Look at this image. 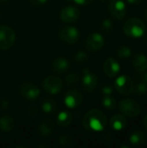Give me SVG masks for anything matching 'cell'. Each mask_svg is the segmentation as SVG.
<instances>
[{
	"mask_svg": "<svg viewBox=\"0 0 147 148\" xmlns=\"http://www.w3.org/2000/svg\"><path fill=\"white\" fill-rule=\"evenodd\" d=\"M133 80L126 75H122L117 77L114 82V88L118 93L122 95H130L133 93L134 89Z\"/></svg>",
	"mask_w": 147,
	"mask_h": 148,
	"instance_id": "4",
	"label": "cell"
},
{
	"mask_svg": "<svg viewBox=\"0 0 147 148\" xmlns=\"http://www.w3.org/2000/svg\"><path fill=\"white\" fill-rule=\"evenodd\" d=\"M59 144L62 147H69L72 145V139L68 135H62L59 138Z\"/></svg>",
	"mask_w": 147,
	"mask_h": 148,
	"instance_id": "29",
	"label": "cell"
},
{
	"mask_svg": "<svg viewBox=\"0 0 147 148\" xmlns=\"http://www.w3.org/2000/svg\"><path fill=\"white\" fill-rule=\"evenodd\" d=\"M101 104L103 108H105L107 110H113L116 108L117 101L114 97L112 95H105L101 100Z\"/></svg>",
	"mask_w": 147,
	"mask_h": 148,
	"instance_id": "23",
	"label": "cell"
},
{
	"mask_svg": "<svg viewBox=\"0 0 147 148\" xmlns=\"http://www.w3.org/2000/svg\"><path fill=\"white\" fill-rule=\"evenodd\" d=\"M51 69L55 73L63 74L69 69V62L65 57H57L52 62Z\"/></svg>",
	"mask_w": 147,
	"mask_h": 148,
	"instance_id": "17",
	"label": "cell"
},
{
	"mask_svg": "<svg viewBox=\"0 0 147 148\" xmlns=\"http://www.w3.org/2000/svg\"><path fill=\"white\" fill-rule=\"evenodd\" d=\"M133 93H135V95H139V96H142V95H146L147 83L140 81L139 83H137L136 85H134Z\"/></svg>",
	"mask_w": 147,
	"mask_h": 148,
	"instance_id": "25",
	"label": "cell"
},
{
	"mask_svg": "<svg viewBox=\"0 0 147 148\" xmlns=\"http://www.w3.org/2000/svg\"><path fill=\"white\" fill-rule=\"evenodd\" d=\"M55 129V122L50 119L42 121L37 127V134L42 137L49 136Z\"/></svg>",
	"mask_w": 147,
	"mask_h": 148,
	"instance_id": "16",
	"label": "cell"
},
{
	"mask_svg": "<svg viewBox=\"0 0 147 148\" xmlns=\"http://www.w3.org/2000/svg\"><path fill=\"white\" fill-rule=\"evenodd\" d=\"M101 29L106 33H110L113 29V23L110 19H104L101 23Z\"/></svg>",
	"mask_w": 147,
	"mask_h": 148,
	"instance_id": "26",
	"label": "cell"
},
{
	"mask_svg": "<svg viewBox=\"0 0 147 148\" xmlns=\"http://www.w3.org/2000/svg\"><path fill=\"white\" fill-rule=\"evenodd\" d=\"M88 60V56L84 51H79L75 55V61L78 63H84Z\"/></svg>",
	"mask_w": 147,
	"mask_h": 148,
	"instance_id": "27",
	"label": "cell"
},
{
	"mask_svg": "<svg viewBox=\"0 0 147 148\" xmlns=\"http://www.w3.org/2000/svg\"><path fill=\"white\" fill-rule=\"evenodd\" d=\"M141 74L139 75H137V78L138 80L141 81V82H144L147 83V72L146 71H143V72H140Z\"/></svg>",
	"mask_w": 147,
	"mask_h": 148,
	"instance_id": "32",
	"label": "cell"
},
{
	"mask_svg": "<svg viewBox=\"0 0 147 148\" xmlns=\"http://www.w3.org/2000/svg\"><path fill=\"white\" fill-rule=\"evenodd\" d=\"M144 16H145V18H146V20L147 21V8L145 10V12H144Z\"/></svg>",
	"mask_w": 147,
	"mask_h": 148,
	"instance_id": "37",
	"label": "cell"
},
{
	"mask_svg": "<svg viewBox=\"0 0 147 148\" xmlns=\"http://www.w3.org/2000/svg\"><path fill=\"white\" fill-rule=\"evenodd\" d=\"M101 92L104 95H112L113 93V88L111 85H104L101 88Z\"/></svg>",
	"mask_w": 147,
	"mask_h": 148,
	"instance_id": "30",
	"label": "cell"
},
{
	"mask_svg": "<svg viewBox=\"0 0 147 148\" xmlns=\"http://www.w3.org/2000/svg\"><path fill=\"white\" fill-rule=\"evenodd\" d=\"M80 10L75 6H66L60 12V18L64 23H75L80 17Z\"/></svg>",
	"mask_w": 147,
	"mask_h": 148,
	"instance_id": "14",
	"label": "cell"
},
{
	"mask_svg": "<svg viewBox=\"0 0 147 148\" xmlns=\"http://www.w3.org/2000/svg\"><path fill=\"white\" fill-rule=\"evenodd\" d=\"M146 134L142 131H135L129 137V141L133 146L144 145L146 142Z\"/></svg>",
	"mask_w": 147,
	"mask_h": 148,
	"instance_id": "20",
	"label": "cell"
},
{
	"mask_svg": "<svg viewBox=\"0 0 147 148\" xmlns=\"http://www.w3.org/2000/svg\"><path fill=\"white\" fill-rule=\"evenodd\" d=\"M133 66L139 73L147 69V56L142 53L137 54L133 60Z\"/></svg>",
	"mask_w": 147,
	"mask_h": 148,
	"instance_id": "18",
	"label": "cell"
},
{
	"mask_svg": "<svg viewBox=\"0 0 147 148\" xmlns=\"http://www.w3.org/2000/svg\"><path fill=\"white\" fill-rule=\"evenodd\" d=\"M20 95L27 101H35L40 95V89L32 83H23L19 88Z\"/></svg>",
	"mask_w": 147,
	"mask_h": 148,
	"instance_id": "12",
	"label": "cell"
},
{
	"mask_svg": "<svg viewBox=\"0 0 147 148\" xmlns=\"http://www.w3.org/2000/svg\"><path fill=\"white\" fill-rule=\"evenodd\" d=\"M105 45V39L100 33L94 32L90 34L86 39V47L92 52H97L101 50Z\"/></svg>",
	"mask_w": 147,
	"mask_h": 148,
	"instance_id": "11",
	"label": "cell"
},
{
	"mask_svg": "<svg viewBox=\"0 0 147 148\" xmlns=\"http://www.w3.org/2000/svg\"><path fill=\"white\" fill-rule=\"evenodd\" d=\"M101 1H106V0H101Z\"/></svg>",
	"mask_w": 147,
	"mask_h": 148,
	"instance_id": "39",
	"label": "cell"
},
{
	"mask_svg": "<svg viewBox=\"0 0 147 148\" xmlns=\"http://www.w3.org/2000/svg\"><path fill=\"white\" fill-rule=\"evenodd\" d=\"M126 2L132 5H139L143 3V0H126Z\"/></svg>",
	"mask_w": 147,
	"mask_h": 148,
	"instance_id": "34",
	"label": "cell"
},
{
	"mask_svg": "<svg viewBox=\"0 0 147 148\" xmlns=\"http://www.w3.org/2000/svg\"><path fill=\"white\" fill-rule=\"evenodd\" d=\"M119 110L124 116L134 118L140 114L141 106L133 99H123L119 103Z\"/></svg>",
	"mask_w": 147,
	"mask_h": 148,
	"instance_id": "3",
	"label": "cell"
},
{
	"mask_svg": "<svg viewBox=\"0 0 147 148\" xmlns=\"http://www.w3.org/2000/svg\"><path fill=\"white\" fill-rule=\"evenodd\" d=\"M72 114L68 111L60 112L56 116V123L62 127H67L72 122Z\"/></svg>",
	"mask_w": 147,
	"mask_h": 148,
	"instance_id": "21",
	"label": "cell"
},
{
	"mask_svg": "<svg viewBox=\"0 0 147 148\" xmlns=\"http://www.w3.org/2000/svg\"><path fill=\"white\" fill-rule=\"evenodd\" d=\"M79 79H80L79 75H77L76 73H70L66 77V82L68 85H73V84H75L76 82H78Z\"/></svg>",
	"mask_w": 147,
	"mask_h": 148,
	"instance_id": "28",
	"label": "cell"
},
{
	"mask_svg": "<svg viewBox=\"0 0 147 148\" xmlns=\"http://www.w3.org/2000/svg\"><path fill=\"white\" fill-rule=\"evenodd\" d=\"M128 124L127 119L123 114H114L109 121V126L115 131H121L126 127Z\"/></svg>",
	"mask_w": 147,
	"mask_h": 148,
	"instance_id": "15",
	"label": "cell"
},
{
	"mask_svg": "<svg viewBox=\"0 0 147 148\" xmlns=\"http://www.w3.org/2000/svg\"><path fill=\"white\" fill-rule=\"evenodd\" d=\"M16 42L14 29L7 25H0V49L5 50L13 46Z\"/></svg>",
	"mask_w": 147,
	"mask_h": 148,
	"instance_id": "5",
	"label": "cell"
},
{
	"mask_svg": "<svg viewBox=\"0 0 147 148\" xmlns=\"http://www.w3.org/2000/svg\"><path fill=\"white\" fill-rule=\"evenodd\" d=\"M43 89L50 95H57L62 89V81L55 75L46 77L42 82Z\"/></svg>",
	"mask_w": 147,
	"mask_h": 148,
	"instance_id": "8",
	"label": "cell"
},
{
	"mask_svg": "<svg viewBox=\"0 0 147 148\" xmlns=\"http://www.w3.org/2000/svg\"><path fill=\"white\" fill-rule=\"evenodd\" d=\"M67 1H71V0H67Z\"/></svg>",
	"mask_w": 147,
	"mask_h": 148,
	"instance_id": "40",
	"label": "cell"
},
{
	"mask_svg": "<svg viewBox=\"0 0 147 148\" xmlns=\"http://www.w3.org/2000/svg\"><path fill=\"white\" fill-rule=\"evenodd\" d=\"M59 39L67 43V44H74L78 42L80 38L79 29L73 26H66L62 28L58 32Z\"/></svg>",
	"mask_w": 147,
	"mask_h": 148,
	"instance_id": "6",
	"label": "cell"
},
{
	"mask_svg": "<svg viewBox=\"0 0 147 148\" xmlns=\"http://www.w3.org/2000/svg\"><path fill=\"white\" fill-rule=\"evenodd\" d=\"M42 109L47 114H53L57 111V104L54 99H46L42 103Z\"/></svg>",
	"mask_w": 147,
	"mask_h": 148,
	"instance_id": "22",
	"label": "cell"
},
{
	"mask_svg": "<svg viewBox=\"0 0 147 148\" xmlns=\"http://www.w3.org/2000/svg\"><path fill=\"white\" fill-rule=\"evenodd\" d=\"M103 70H104L105 75L107 77L113 78V77H116L120 74V63L118 62V61L115 58H113L112 56H109L104 62Z\"/></svg>",
	"mask_w": 147,
	"mask_h": 148,
	"instance_id": "13",
	"label": "cell"
},
{
	"mask_svg": "<svg viewBox=\"0 0 147 148\" xmlns=\"http://www.w3.org/2000/svg\"><path fill=\"white\" fill-rule=\"evenodd\" d=\"M146 31V23L138 17H131L127 19L123 25V32L131 38H140Z\"/></svg>",
	"mask_w": 147,
	"mask_h": 148,
	"instance_id": "2",
	"label": "cell"
},
{
	"mask_svg": "<svg viewBox=\"0 0 147 148\" xmlns=\"http://www.w3.org/2000/svg\"><path fill=\"white\" fill-rule=\"evenodd\" d=\"M1 106H2V108H3V107H4V108H8V106H9V104H8V102H7V101H2V102H1Z\"/></svg>",
	"mask_w": 147,
	"mask_h": 148,
	"instance_id": "36",
	"label": "cell"
},
{
	"mask_svg": "<svg viewBox=\"0 0 147 148\" xmlns=\"http://www.w3.org/2000/svg\"><path fill=\"white\" fill-rule=\"evenodd\" d=\"M117 56H118L119 58H120L122 60L128 59L132 56V49L128 46L122 45V46L118 48V49H117Z\"/></svg>",
	"mask_w": 147,
	"mask_h": 148,
	"instance_id": "24",
	"label": "cell"
},
{
	"mask_svg": "<svg viewBox=\"0 0 147 148\" xmlns=\"http://www.w3.org/2000/svg\"><path fill=\"white\" fill-rule=\"evenodd\" d=\"M72 1H74L75 3H76L77 4H80V5H86V4L91 3L94 0H72Z\"/></svg>",
	"mask_w": 147,
	"mask_h": 148,
	"instance_id": "33",
	"label": "cell"
},
{
	"mask_svg": "<svg viewBox=\"0 0 147 148\" xmlns=\"http://www.w3.org/2000/svg\"><path fill=\"white\" fill-rule=\"evenodd\" d=\"M29 2L34 6H42L48 2V0H29Z\"/></svg>",
	"mask_w": 147,
	"mask_h": 148,
	"instance_id": "31",
	"label": "cell"
},
{
	"mask_svg": "<svg viewBox=\"0 0 147 148\" xmlns=\"http://www.w3.org/2000/svg\"><path fill=\"white\" fill-rule=\"evenodd\" d=\"M7 1H9V0H0V2H7Z\"/></svg>",
	"mask_w": 147,
	"mask_h": 148,
	"instance_id": "38",
	"label": "cell"
},
{
	"mask_svg": "<svg viewBox=\"0 0 147 148\" xmlns=\"http://www.w3.org/2000/svg\"><path fill=\"white\" fill-rule=\"evenodd\" d=\"M82 71L84 74V76L81 80L83 89L88 93H92L98 86L99 78L95 74L90 72L88 69H84Z\"/></svg>",
	"mask_w": 147,
	"mask_h": 148,
	"instance_id": "9",
	"label": "cell"
},
{
	"mask_svg": "<svg viewBox=\"0 0 147 148\" xmlns=\"http://www.w3.org/2000/svg\"><path fill=\"white\" fill-rule=\"evenodd\" d=\"M83 101V95L77 89L68 90L64 96V103L69 108H76L81 106Z\"/></svg>",
	"mask_w": 147,
	"mask_h": 148,
	"instance_id": "10",
	"label": "cell"
},
{
	"mask_svg": "<svg viewBox=\"0 0 147 148\" xmlns=\"http://www.w3.org/2000/svg\"><path fill=\"white\" fill-rule=\"evenodd\" d=\"M15 127V120L10 115H3L0 117V130L8 133L10 132Z\"/></svg>",
	"mask_w": 147,
	"mask_h": 148,
	"instance_id": "19",
	"label": "cell"
},
{
	"mask_svg": "<svg viewBox=\"0 0 147 148\" xmlns=\"http://www.w3.org/2000/svg\"><path fill=\"white\" fill-rule=\"evenodd\" d=\"M107 9L109 13L117 20H122L126 15V5L123 0H110Z\"/></svg>",
	"mask_w": 147,
	"mask_h": 148,
	"instance_id": "7",
	"label": "cell"
},
{
	"mask_svg": "<svg viewBox=\"0 0 147 148\" xmlns=\"http://www.w3.org/2000/svg\"><path fill=\"white\" fill-rule=\"evenodd\" d=\"M82 125L89 132H101L107 125V118L102 111L91 109L84 115Z\"/></svg>",
	"mask_w": 147,
	"mask_h": 148,
	"instance_id": "1",
	"label": "cell"
},
{
	"mask_svg": "<svg viewBox=\"0 0 147 148\" xmlns=\"http://www.w3.org/2000/svg\"><path fill=\"white\" fill-rule=\"evenodd\" d=\"M142 124L144 126V127L147 130V114H146L143 118V121H142Z\"/></svg>",
	"mask_w": 147,
	"mask_h": 148,
	"instance_id": "35",
	"label": "cell"
}]
</instances>
